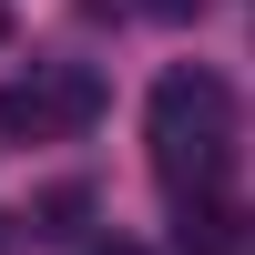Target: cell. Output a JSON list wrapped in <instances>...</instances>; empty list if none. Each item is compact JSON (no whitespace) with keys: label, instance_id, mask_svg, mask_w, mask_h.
<instances>
[{"label":"cell","instance_id":"cell-1","mask_svg":"<svg viewBox=\"0 0 255 255\" xmlns=\"http://www.w3.org/2000/svg\"><path fill=\"white\" fill-rule=\"evenodd\" d=\"M225 163H235V92L215 72H163L153 82V174L174 194H215Z\"/></svg>","mask_w":255,"mask_h":255},{"label":"cell","instance_id":"cell-2","mask_svg":"<svg viewBox=\"0 0 255 255\" xmlns=\"http://www.w3.org/2000/svg\"><path fill=\"white\" fill-rule=\"evenodd\" d=\"M92 113H102V82L82 72V61H41L31 82H0V133L51 143V133H82Z\"/></svg>","mask_w":255,"mask_h":255},{"label":"cell","instance_id":"cell-3","mask_svg":"<svg viewBox=\"0 0 255 255\" xmlns=\"http://www.w3.org/2000/svg\"><path fill=\"white\" fill-rule=\"evenodd\" d=\"M82 215H92V184H51L41 194V235H82Z\"/></svg>","mask_w":255,"mask_h":255},{"label":"cell","instance_id":"cell-4","mask_svg":"<svg viewBox=\"0 0 255 255\" xmlns=\"http://www.w3.org/2000/svg\"><path fill=\"white\" fill-rule=\"evenodd\" d=\"M0 255H20V225H10V215H0Z\"/></svg>","mask_w":255,"mask_h":255},{"label":"cell","instance_id":"cell-5","mask_svg":"<svg viewBox=\"0 0 255 255\" xmlns=\"http://www.w3.org/2000/svg\"><path fill=\"white\" fill-rule=\"evenodd\" d=\"M92 255H143V245H123V235H113V245H92Z\"/></svg>","mask_w":255,"mask_h":255},{"label":"cell","instance_id":"cell-6","mask_svg":"<svg viewBox=\"0 0 255 255\" xmlns=\"http://www.w3.org/2000/svg\"><path fill=\"white\" fill-rule=\"evenodd\" d=\"M0 51H10V10H0Z\"/></svg>","mask_w":255,"mask_h":255}]
</instances>
